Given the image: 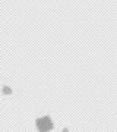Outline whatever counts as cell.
Instances as JSON below:
<instances>
[{"instance_id": "cell-1", "label": "cell", "mask_w": 117, "mask_h": 132, "mask_svg": "<svg viewBox=\"0 0 117 132\" xmlns=\"http://www.w3.org/2000/svg\"><path fill=\"white\" fill-rule=\"evenodd\" d=\"M37 126H38L40 131L46 132V131H50V129H51L53 123H51V120H50V118H41V119H38Z\"/></svg>"}]
</instances>
